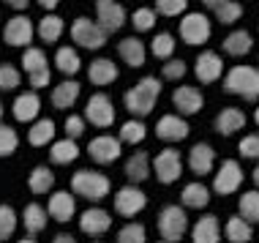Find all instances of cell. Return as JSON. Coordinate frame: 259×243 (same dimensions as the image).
<instances>
[{
  "instance_id": "obj_41",
  "label": "cell",
  "mask_w": 259,
  "mask_h": 243,
  "mask_svg": "<svg viewBox=\"0 0 259 243\" xmlns=\"http://www.w3.org/2000/svg\"><path fill=\"white\" fill-rule=\"evenodd\" d=\"M17 211H14L11 205H0V243L9 240L14 230H17Z\"/></svg>"
},
{
  "instance_id": "obj_16",
  "label": "cell",
  "mask_w": 259,
  "mask_h": 243,
  "mask_svg": "<svg viewBox=\"0 0 259 243\" xmlns=\"http://www.w3.org/2000/svg\"><path fill=\"white\" fill-rule=\"evenodd\" d=\"M109 227H112V216L104 208H88L79 216V230L85 235H90V238H101Z\"/></svg>"
},
{
  "instance_id": "obj_1",
  "label": "cell",
  "mask_w": 259,
  "mask_h": 243,
  "mask_svg": "<svg viewBox=\"0 0 259 243\" xmlns=\"http://www.w3.org/2000/svg\"><path fill=\"white\" fill-rule=\"evenodd\" d=\"M158 96H161V79L142 77L134 88H128L123 93V104H125V109H128L134 117H145V115L153 112Z\"/></svg>"
},
{
  "instance_id": "obj_21",
  "label": "cell",
  "mask_w": 259,
  "mask_h": 243,
  "mask_svg": "<svg viewBox=\"0 0 259 243\" xmlns=\"http://www.w3.org/2000/svg\"><path fill=\"white\" fill-rule=\"evenodd\" d=\"M213 126H215V131H219L221 137H232V134H237V131L246 126V112L237 109V107H227V109H221V112L215 115Z\"/></svg>"
},
{
  "instance_id": "obj_52",
  "label": "cell",
  "mask_w": 259,
  "mask_h": 243,
  "mask_svg": "<svg viewBox=\"0 0 259 243\" xmlns=\"http://www.w3.org/2000/svg\"><path fill=\"white\" fill-rule=\"evenodd\" d=\"M224 3H227V0H202V6H205V9H210V11H213V14L219 11L221 6H224Z\"/></svg>"
},
{
  "instance_id": "obj_34",
  "label": "cell",
  "mask_w": 259,
  "mask_h": 243,
  "mask_svg": "<svg viewBox=\"0 0 259 243\" xmlns=\"http://www.w3.org/2000/svg\"><path fill=\"white\" fill-rule=\"evenodd\" d=\"M63 27H66V22H63L60 17L47 14V17L38 22V27H36V36H38L41 41H47V44H55V41L63 36Z\"/></svg>"
},
{
  "instance_id": "obj_49",
  "label": "cell",
  "mask_w": 259,
  "mask_h": 243,
  "mask_svg": "<svg viewBox=\"0 0 259 243\" xmlns=\"http://www.w3.org/2000/svg\"><path fill=\"white\" fill-rule=\"evenodd\" d=\"M237 150H240L243 158H259V134L243 137L240 145H237Z\"/></svg>"
},
{
  "instance_id": "obj_18",
  "label": "cell",
  "mask_w": 259,
  "mask_h": 243,
  "mask_svg": "<svg viewBox=\"0 0 259 243\" xmlns=\"http://www.w3.org/2000/svg\"><path fill=\"white\" fill-rule=\"evenodd\" d=\"M194 71H197V79L202 82V85H210V82H215V79L221 77L224 60L219 58V52L207 50V52H202L199 58H197V63H194Z\"/></svg>"
},
{
  "instance_id": "obj_55",
  "label": "cell",
  "mask_w": 259,
  "mask_h": 243,
  "mask_svg": "<svg viewBox=\"0 0 259 243\" xmlns=\"http://www.w3.org/2000/svg\"><path fill=\"white\" fill-rule=\"evenodd\" d=\"M254 183H256V186H259V164H256V167H254Z\"/></svg>"
},
{
  "instance_id": "obj_17",
  "label": "cell",
  "mask_w": 259,
  "mask_h": 243,
  "mask_svg": "<svg viewBox=\"0 0 259 243\" xmlns=\"http://www.w3.org/2000/svg\"><path fill=\"white\" fill-rule=\"evenodd\" d=\"M76 213V199L74 194L68 191H52L50 197V205H47V216L60 221V224H66V221H71Z\"/></svg>"
},
{
  "instance_id": "obj_48",
  "label": "cell",
  "mask_w": 259,
  "mask_h": 243,
  "mask_svg": "<svg viewBox=\"0 0 259 243\" xmlns=\"http://www.w3.org/2000/svg\"><path fill=\"white\" fill-rule=\"evenodd\" d=\"M63 129H66L68 140H79V137L85 134L88 123H85V117H82V115H68V120L63 123Z\"/></svg>"
},
{
  "instance_id": "obj_5",
  "label": "cell",
  "mask_w": 259,
  "mask_h": 243,
  "mask_svg": "<svg viewBox=\"0 0 259 243\" xmlns=\"http://www.w3.org/2000/svg\"><path fill=\"white\" fill-rule=\"evenodd\" d=\"M109 33L90 17H79L71 22V38L76 47H85V50H101L107 44Z\"/></svg>"
},
{
  "instance_id": "obj_56",
  "label": "cell",
  "mask_w": 259,
  "mask_h": 243,
  "mask_svg": "<svg viewBox=\"0 0 259 243\" xmlns=\"http://www.w3.org/2000/svg\"><path fill=\"white\" fill-rule=\"evenodd\" d=\"M19 243H38L36 238H25V240H19Z\"/></svg>"
},
{
  "instance_id": "obj_2",
  "label": "cell",
  "mask_w": 259,
  "mask_h": 243,
  "mask_svg": "<svg viewBox=\"0 0 259 243\" xmlns=\"http://www.w3.org/2000/svg\"><path fill=\"white\" fill-rule=\"evenodd\" d=\"M224 90L232 96H240L243 101L259 99V68L256 66H235L224 77Z\"/></svg>"
},
{
  "instance_id": "obj_26",
  "label": "cell",
  "mask_w": 259,
  "mask_h": 243,
  "mask_svg": "<svg viewBox=\"0 0 259 243\" xmlns=\"http://www.w3.org/2000/svg\"><path fill=\"white\" fill-rule=\"evenodd\" d=\"M88 77H90L93 85H99V88L112 85V82L117 79V66L112 63L109 58H96L93 63H90V68H88Z\"/></svg>"
},
{
  "instance_id": "obj_35",
  "label": "cell",
  "mask_w": 259,
  "mask_h": 243,
  "mask_svg": "<svg viewBox=\"0 0 259 243\" xmlns=\"http://www.w3.org/2000/svg\"><path fill=\"white\" fill-rule=\"evenodd\" d=\"M55 66L60 68V74H66V77H74V74L82 68L79 52H76L74 47H60L58 55H55Z\"/></svg>"
},
{
  "instance_id": "obj_43",
  "label": "cell",
  "mask_w": 259,
  "mask_h": 243,
  "mask_svg": "<svg viewBox=\"0 0 259 243\" xmlns=\"http://www.w3.org/2000/svg\"><path fill=\"white\" fill-rule=\"evenodd\" d=\"M17 148H19V134L11 126H3V123H0V158L11 156Z\"/></svg>"
},
{
  "instance_id": "obj_31",
  "label": "cell",
  "mask_w": 259,
  "mask_h": 243,
  "mask_svg": "<svg viewBox=\"0 0 259 243\" xmlns=\"http://www.w3.org/2000/svg\"><path fill=\"white\" fill-rule=\"evenodd\" d=\"M224 235H227L229 243H248L254 238V224H248L243 216H232L224 227Z\"/></svg>"
},
{
  "instance_id": "obj_60",
  "label": "cell",
  "mask_w": 259,
  "mask_h": 243,
  "mask_svg": "<svg viewBox=\"0 0 259 243\" xmlns=\"http://www.w3.org/2000/svg\"><path fill=\"white\" fill-rule=\"evenodd\" d=\"M96 243H101V240H96Z\"/></svg>"
},
{
  "instance_id": "obj_11",
  "label": "cell",
  "mask_w": 259,
  "mask_h": 243,
  "mask_svg": "<svg viewBox=\"0 0 259 243\" xmlns=\"http://www.w3.org/2000/svg\"><path fill=\"white\" fill-rule=\"evenodd\" d=\"M85 120H90V126L107 129L115 123V107H112V99L107 93H93L85 107Z\"/></svg>"
},
{
  "instance_id": "obj_46",
  "label": "cell",
  "mask_w": 259,
  "mask_h": 243,
  "mask_svg": "<svg viewBox=\"0 0 259 243\" xmlns=\"http://www.w3.org/2000/svg\"><path fill=\"white\" fill-rule=\"evenodd\" d=\"M186 71H188L186 60H180V58H169V60L164 63V68H161V77H164V79H172V82H178V79H183V77H186Z\"/></svg>"
},
{
  "instance_id": "obj_13",
  "label": "cell",
  "mask_w": 259,
  "mask_h": 243,
  "mask_svg": "<svg viewBox=\"0 0 259 243\" xmlns=\"http://www.w3.org/2000/svg\"><path fill=\"white\" fill-rule=\"evenodd\" d=\"M120 150H123V142L112 134H99L88 145V153L96 164H112L115 158H120Z\"/></svg>"
},
{
  "instance_id": "obj_28",
  "label": "cell",
  "mask_w": 259,
  "mask_h": 243,
  "mask_svg": "<svg viewBox=\"0 0 259 243\" xmlns=\"http://www.w3.org/2000/svg\"><path fill=\"white\" fill-rule=\"evenodd\" d=\"M22 224H25V232L30 235V238H36L38 232H44V230H47V208L38 205V202L25 205Z\"/></svg>"
},
{
  "instance_id": "obj_30",
  "label": "cell",
  "mask_w": 259,
  "mask_h": 243,
  "mask_svg": "<svg viewBox=\"0 0 259 243\" xmlns=\"http://www.w3.org/2000/svg\"><path fill=\"white\" fill-rule=\"evenodd\" d=\"M76 156H79V145L76 140H55L50 145V161L52 164H71L76 161Z\"/></svg>"
},
{
  "instance_id": "obj_3",
  "label": "cell",
  "mask_w": 259,
  "mask_h": 243,
  "mask_svg": "<svg viewBox=\"0 0 259 243\" xmlns=\"http://www.w3.org/2000/svg\"><path fill=\"white\" fill-rule=\"evenodd\" d=\"M109 189H112L109 178L99 170H79L71 178V191L76 197H85L88 202H101L109 194Z\"/></svg>"
},
{
  "instance_id": "obj_39",
  "label": "cell",
  "mask_w": 259,
  "mask_h": 243,
  "mask_svg": "<svg viewBox=\"0 0 259 243\" xmlns=\"http://www.w3.org/2000/svg\"><path fill=\"white\" fill-rule=\"evenodd\" d=\"M22 68L27 74H36V71H41V68H50L47 66L44 50H38V47H27L25 55H22Z\"/></svg>"
},
{
  "instance_id": "obj_19",
  "label": "cell",
  "mask_w": 259,
  "mask_h": 243,
  "mask_svg": "<svg viewBox=\"0 0 259 243\" xmlns=\"http://www.w3.org/2000/svg\"><path fill=\"white\" fill-rule=\"evenodd\" d=\"M215 167V150L210 148L207 142H197L191 150H188V170L194 172V175H207V172H213Z\"/></svg>"
},
{
  "instance_id": "obj_37",
  "label": "cell",
  "mask_w": 259,
  "mask_h": 243,
  "mask_svg": "<svg viewBox=\"0 0 259 243\" xmlns=\"http://www.w3.org/2000/svg\"><path fill=\"white\" fill-rule=\"evenodd\" d=\"M237 208H240V216L246 219L248 224H259V189H251V191L243 194Z\"/></svg>"
},
{
  "instance_id": "obj_12",
  "label": "cell",
  "mask_w": 259,
  "mask_h": 243,
  "mask_svg": "<svg viewBox=\"0 0 259 243\" xmlns=\"http://www.w3.org/2000/svg\"><path fill=\"white\" fill-rule=\"evenodd\" d=\"M145 205H148V194L142 189H134V183L117 189V194H115V211L125 219H134L137 213H142Z\"/></svg>"
},
{
  "instance_id": "obj_42",
  "label": "cell",
  "mask_w": 259,
  "mask_h": 243,
  "mask_svg": "<svg viewBox=\"0 0 259 243\" xmlns=\"http://www.w3.org/2000/svg\"><path fill=\"white\" fill-rule=\"evenodd\" d=\"M156 9H148V6H142V9H137L134 11V17H131V22H134V30L139 33H148L156 27Z\"/></svg>"
},
{
  "instance_id": "obj_20",
  "label": "cell",
  "mask_w": 259,
  "mask_h": 243,
  "mask_svg": "<svg viewBox=\"0 0 259 243\" xmlns=\"http://www.w3.org/2000/svg\"><path fill=\"white\" fill-rule=\"evenodd\" d=\"M191 240L194 243H219L221 240V224L213 213H205L194 221L191 227Z\"/></svg>"
},
{
  "instance_id": "obj_10",
  "label": "cell",
  "mask_w": 259,
  "mask_h": 243,
  "mask_svg": "<svg viewBox=\"0 0 259 243\" xmlns=\"http://www.w3.org/2000/svg\"><path fill=\"white\" fill-rule=\"evenodd\" d=\"M36 38V25L30 22V19L25 17V14H17V17H11L9 22L3 27V41L9 47H25Z\"/></svg>"
},
{
  "instance_id": "obj_7",
  "label": "cell",
  "mask_w": 259,
  "mask_h": 243,
  "mask_svg": "<svg viewBox=\"0 0 259 243\" xmlns=\"http://www.w3.org/2000/svg\"><path fill=\"white\" fill-rule=\"evenodd\" d=\"M210 33H213V27H210V19L205 14H186L183 19H180V38L186 41L188 47H199L205 44L210 38Z\"/></svg>"
},
{
  "instance_id": "obj_47",
  "label": "cell",
  "mask_w": 259,
  "mask_h": 243,
  "mask_svg": "<svg viewBox=\"0 0 259 243\" xmlns=\"http://www.w3.org/2000/svg\"><path fill=\"white\" fill-rule=\"evenodd\" d=\"M188 0H156V14L161 17H178V14H186Z\"/></svg>"
},
{
  "instance_id": "obj_25",
  "label": "cell",
  "mask_w": 259,
  "mask_h": 243,
  "mask_svg": "<svg viewBox=\"0 0 259 243\" xmlns=\"http://www.w3.org/2000/svg\"><path fill=\"white\" fill-rule=\"evenodd\" d=\"M125 178L131 180V183H142V180L150 178V156L145 153V150H137V153H131L125 158Z\"/></svg>"
},
{
  "instance_id": "obj_59",
  "label": "cell",
  "mask_w": 259,
  "mask_h": 243,
  "mask_svg": "<svg viewBox=\"0 0 259 243\" xmlns=\"http://www.w3.org/2000/svg\"><path fill=\"white\" fill-rule=\"evenodd\" d=\"M158 243H166V240H158Z\"/></svg>"
},
{
  "instance_id": "obj_29",
  "label": "cell",
  "mask_w": 259,
  "mask_h": 243,
  "mask_svg": "<svg viewBox=\"0 0 259 243\" xmlns=\"http://www.w3.org/2000/svg\"><path fill=\"white\" fill-rule=\"evenodd\" d=\"M254 50V36L248 30H232L227 38H224V52L232 55V58H243Z\"/></svg>"
},
{
  "instance_id": "obj_6",
  "label": "cell",
  "mask_w": 259,
  "mask_h": 243,
  "mask_svg": "<svg viewBox=\"0 0 259 243\" xmlns=\"http://www.w3.org/2000/svg\"><path fill=\"white\" fill-rule=\"evenodd\" d=\"M150 170H156V178L161 183L169 186L175 180H180V175H183V156H180L178 148H164L156 156V161L150 164Z\"/></svg>"
},
{
  "instance_id": "obj_40",
  "label": "cell",
  "mask_w": 259,
  "mask_h": 243,
  "mask_svg": "<svg viewBox=\"0 0 259 243\" xmlns=\"http://www.w3.org/2000/svg\"><path fill=\"white\" fill-rule=\"evenodd\" d=\"M117 243H148V230H145V224H139V221L125 224L123 230L117 232Z\"/></svg>"
},
{
  "instance_id": "obj_58",
  "label": "cell",
  "mask_w": 259,
  "mask_h": 243,
  "mask_svg": "<svg viewBox=\"0 0 259 243\" xmlns=\"http://www.w3.org/2000/svg\"><path fill=\"white\" fill-rule=\"evenodd\" d=\"M0 117H3V104H0Z\"/></svg>"
},
{
  "instance_id": "obj_4",
  "label": "cell",
  "mask_w": 259,
  "mask_h": 243,
  "mask_svg": "<svg viewBox=\"0 0 259 243\" xmlns=\"http://www.w3.org/2000/svg\"><path fill=\"white\" fill-rule=\"evenodd\" d=\"M158 232L161 240L166 243H180L188 232V216L180 205H164L158 213Z\"/></svg>"
},
{
  "instance_id": "obj_53",
  "label": "cell",
  "mask_w": 259,
  "mask_h": 243,
  "mask_svg": "<svg viewBox=\"0 0 259 243\" xmlns=\"http://www.w3.org/2000/svg\"><path fill=\"white\" fill-rule=\"evenodd\" d=\"M38 6H41V9H47V11H52V9H58V6H60V0H38Z\"/></svg>"
},
{
  "instance_id": "obj_24",
  "label": "cell",
  "mask_w": 259,
  "mask_h": 243,
  "mask_svg": "<svg viewBox=\"0 0 259 243\" xmlns=\"http://www.w3.org/2000/svg\"><path fill=\"white\" fill-rule=\"evenodd\" d=\"M79 93H82V85L76 79H63L60 85L52 90L50 101H52L55 109H68V107H74V104H76Z\"/></svg>"
},
{
  "instance_id": "obj_33",
  "label": "cell",
  "mask_w": 259,
  "mask_h": 243,
  "mask_svg": "<svg viewBox=\"0 0 259 243\" xmlns=\"http://www.w3.org/2000/svg\"><path fill=\"white\" fill-rule=\"evenodd\" d=\"M180 199H183V205H186V208L202 211V208H207V202H210V189L194 180V183H188L186 189H183V194H180Z\"/></svg>"
},
{
  "instance_id": "obj_36",
  "label": "cell",
  "mask_w": 259,
  "mask_h": 243,
  "mask_svg": "<svg viewBox=\"0 0 259 243\" xmlns=\"http://www.w3.org/2000/svg\"><path fill=\"white\" fill-rule=\"evenodd\" d=\"M148 137V129H145V123L139 120V117H131V120H125L120 126V137L117 140L125 142V145H139Z\"/></svg>"
},
{
  "instance_id": "obj_51",
  "label": "cell",
  "mask_w": 259,
  "mask_h": 243,
  "mask_svg": "<svg viewBox=\"0 0 259 243\" xmlns=\"http://www.w3.org/2000/svg\"><path fill=\"white\" fill-rule=\"evenodd\" d=\"M6 6H11L14 11H25L27 6H30V0H3Z\"/></svg>"
},
{
  "instance_id": "obj_27",
  "label": "cell",
  "mask_w": 259,
  "mask_h": 243,
  "mask_svg": "<svg viewBox=\"0 0 259 243\" xmlns=\"http://www.w3.org/2000/svg\"><path fill=\"white\" fill-rule=\"evenodd\" d=\"M55 134H58L55 120H50V117H38V120L30 126V131H27V142L36 145V148H44V145L55 142Z\"/></svg>"
},
{
  "instance_id": "obj_45",
  "label": "cell",
  "mask_w": 259,
  "mask_h": 243,
  "mask_svg": "<svg viewBox=\"0 0 259 243\" xmlns=\"http://www.w3.org/2000/svg\"><path fill=\"white\" fill-rule=\"evenodd\" d=\"M19 82H22V74H19L17 66H11V63L0 66V90H17Z\"/></svg>"
},
{
  "instance_id": "obj_8",
  "label": "cell",
  "mask_w": 259,
  "mask_h": 243,
  "mask_svg": "<svg viewBox=\"0 0 259 243\" xmlns=\"http://www.w3.org/2000/svg\"><path fill=\"white\" fill-rule=\"evenodd\" d=\"M243 183V167L235 161V158H227V161H221V170L215 172L213 178V191L219 194V197H229V194H235L240 189Z\"/></svg>"
},
{
  "instance_id": "obj_57",
  "label": "cell",
  "mask_w": 259,
  "mask_h": 243,
  "mask_svg": "<svg viewBox=\"0 0 259 243\" xmlns=\"http://www.w3.org/2000/svg\"><path fill=\"white\" fill-rule=\"evenodd\" d=\"M254 123L259 126V107H256V112H254Z\"/></svg>"
},
{
  "instance_id": "obj_50",
  "label": "cell",
  "mask_w": 259,
  "mask_h": 243,
  "mask_svg": "<svg viewBox=\"0 0 259 243\" xmlns=\"http://www.w3.org/2000/svg\"><path fill=\"white\" fill-rule=\"evenodd\" d=\"M50 68H41V71H36V74H30V79H27V82H30V88L33 90H38V88H47V85H50Z\"/></svg>"
},
{
  "instance_id": "obj_32",
  "label": "cell",
  "mask_w": 259,
  "mask_h": 243,
  "mask_svg": "<svg viewBox=\"0 0 259 243\" xmlns=\"http://www.w3.org/2000/svg\"><path fill=\"white\" fill-rule=\"evenodd\" d=\"M52 186H55V172L50 170V167L47 164L33 167L30 178H27V189H30L33 194H47V191H52Z\"/></svg>"
},
{
  "instance_id": "obj_38",
  "label": "cell",
  "mask_w": 259,
  "mask_h": 243,
  "mask_svg": "<svg viewBox=\"0 0 259 243\" xmlns=\"http://www.w3.org/2000/svg\"><path fill=\"white\" fill-rule=\"evenodd\" d=\"M150 52L156 55L158 60H169L172 55H175V36H172L169 30H161L158 36H153Z\"/></svg>"
},
{
  "instance_id": "obj_54",
  "label": "cell",
  "mask_w": 259,
  "mask_h": 243,
  "mask_svg": "<svg viewBox=\"0 0 259 243\" xmlns=\"http://www.w3.org/2000/svg\"><path fill=\"white\" fill-rule=\"evenodd\" d=\"M52 243H76V238H71V235L63 232V235H55V240H52Z\"/></svg>"
},
{
  "instance_id": "obj_44",
  "label": "cell",
  "mask_w": 259,
  "mask_h": 243,
  "mask_svg": "<svg viewBox=\"0 0 259 243\" xmlns=\"http://www.w3.org/2000/svg\"><path fill=\"white\" fill-rule=\"evenodd\" d=\"M243 17V6L237 3V0H227V3L221 6L219 11H215V19H219L221 25H232L237 19Z\"/></svg>"
},
{
  "instance_id": "obj_22",
  "label": "cell",
  "mask_w": 259,
  "mask_h": 243,
  "mask_svg": "<svg viewBox=\"0 0 259 243\" xmlns=\"http://www.w3.org/2000/svg\"><path fill=\"white\" fill-rule=\"evenodd\" d=\"M41 112V99L36 90H30V93H19L17 99H14V117H17L19 123H30L36 120Z\"/></svg>"
},
{
  "instance_id": "obj_9",
  "label": "cell",
  "mask_w": 259,
  "mask_h": 243,
  "mask_svg": "<svg viewBox=\"0 0 259 243\" xmlns=\"http://www.w3.org/2000/svg\"><path fill=\"white\" fill-rule=\"evenodd\" d=\"M128 19V11L123 9L120 0H99L96 3V22L107 33H117Z\"/></svg>"
},
{
  "instance_id": "obj_15",
  "label": "cell",
  "mask_w": 259,
  "mask_h": 243,
  "mask_svg": "<svg viewBox=\"0 0 259 243\" xmlns=\"http://www.w3.org/2000/svg\"><path fill=\"white\" fill-rule=\"evenodd\" d=\"M172 104L178 107L180 115H197L202 107H205V96L199 93V88L194 85H180L175 88L172 93Z\"/></svg>"
},
{
  "instance_id": "obj_14",
  "label": "cell",
  "mask_w": 259,
  "mask_h": 243,
  "mask_svg": "<svg viewBox=\"0 0 259 243\" xmlns=\"http://www.w3.org/2000/svg\"><path fill=\"white\" fill-rule=\"evenodd\" d=\"M188 123L183 115H161L158 123H156V137L161 142H183L188 137Z\"/></svg>"
},
{
  "instance_id": "obj_23",
  "label": "cell",
  "mask_w": 259,
  "mask_h": 243,
  "mask_svg": "<svg viewBox=\"0 0 259 243\" xmlns=\"http://www.w3.org/2000/svg\"><path fill=\"white\" fill-rule=\"evenodd\" d=\"M117 55H120L123 63L131 66V68H142L145 60H148V58H145V55H148V50H145V44H142L137 36L123 38L120 44H117Z\"/></svg>"
}]
</instances>
